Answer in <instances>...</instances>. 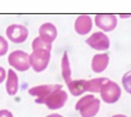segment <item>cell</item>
<instances>
[{"instance_id": "obj_24", "label": "cell", "mask_w": 131, "mask_h": 117, "mask_svg": "<svg viewBox=\"0 0 131 117\" xmlns=\"http://www.w3.org/2000/svg\"><path fill=\"white\" fill-rule=\"evenodd\" d=\"M119 17H121L122 19H127V18H130L131 17V14H119Z\"/></svg>"}, {"instance_id": "obj_16", "label": "cell", "mask_w": 131, "mask_h": 117, "mask_svg": "<svg viewBox=\"0 0 131 117\" xmlns=\"http://www.w3.org/2000/svg\"><path fill=\"white\" fill-rule=\"evenodd\" d=\"M107 81H108V78H105V77H101V78H94V79L86 80L88 92H89V93H91V94L100 93L101 89L103 88V86Z\"/></svg>"}, {"instance_id": "obj_13", "label": "cell", "mask_w": 131, "mask_h": 117, "mask_svg": "<svg viewBox=\"0 0 131 117\" xmlns=\"http://www.w3.org/2000/svg\"><path fill=\"white\" fill-rule=\"evenodd\" d=\"M6 91L10 96L16 95L19 91V77L13 69H9L7 71Z\"/></svg>"}, {"instance_id": "obj_14", "label": "cell", "mask_w": 131, "mask_h": 117, "mask_svg": "<svg viewBox=\"0 0 131 117\" xmlns=\"http://www.w3.org/2000/svg\"><path fill=\"white\" fill-rule=\"evenodd\" d=\"M67 88L71 95L79 98V96L84 95L88 92L86 89V80L80 79V80H72L70 83L67 84Z\"/></svg>"}, {"instance_id": "obj_4", "label": "cell", "mask_w": 131, "mask_h": 117, "mask_svg": "<svg viewBox=\"0 0 131 117\" xmlns=\"http://www.w3.org/2000/svg\"><path fill=\"white\" fill-rule=\"evenodd\" d=\"M51 54L50 51L44 49H35L30 54V61L31 68L35 72L40 73L47 69L49 61H50Z\"/></svg>"}, {"instance_id": "obj_10", "label": "cell", "mask_w": 131, "mask_h": 117, "mask_svg": "<svg viewBox=\"0 0 131 117\" xmlns=\"http://www.w3.org/2000/svg\"><path fill=\"white\" fill-rule=\"evenodd\" d=\"M38 36L42 39H44L45 42H47L49 44H52L57 36H58V30L54 23L51 22H45L38 29Z\"/></svg>"}, {"instance_id": "obj_3", "label": "cell", "mask_w": 131, "mask_h": 117, "mask_svg": "<svg viewBox=\"0 0 131 117\" xmlns=\"http://www.w3.org/2000/svg\"><path fill=\"white\" fill-rule=\"evenodd\" d=\"M121 88L117 82L112 81L108 79V81L106 82L103 88L100 91L101 100L106 104H115L117 103L119 99L121 98Z\"/></svg>"}, {"instance_id": "obj_20", "label": "cell", "mask_w": 131, "mask_h": 117, "mask_svg": "<svg viewBox=\"0 0 131 117\" xmlns=\"http://www.w3.org/2000/svg\"><path fill=\"white\" fill-rule=\"evenodd\" d=\"M6 79H7V71H6L5 68L0 66V83L5 82Z\"/></svg>"}, {"instance_id": "obj_19", "label": "cell", "mask_w": 131, "mask_h": 117, "mask_svg": "<svg viewBox=\"0 0 131 117\" xmlns=\"http://www.w3.org/2000/svg\"><path fill=\"white\" fill-rule=\"evenodd\" d=\"M8 50H9V43H8L6 37L0 35V57L7 55Z\"/></svg>"}, {"instance_id": "obj_17", "label": "cell", "mask_w": 131, "mask_h": 117, "mask_svg": "<svg viewBox=\"0 0 131 117\" xmlns=\"http://www.w3.org/2000/svg\"><path fill=\"white\" fill-rule=\"evenodd\" d=\"M32 49L35 50V49H44V50H47V51H50L51 53V49H52V44H49L47 42H45L44 39H42L37 36L33 39L32 42Z\"/></svg>"}, {"instance_id": "obj_22", "label": "cell", "mask_w": 131, "mask_h": 117, "mask_svg": "<svg viewBox=\"0 0 131 117\" xmlns=\"http://www.w3.org/2000/svg\"><path fill=\"white\" fill-rule=\"evenodd\" d=\"M46 117H63L62 115H60V114H57V113H54V114H49L48 116Z\"/></svg>"}, {"instance_id": "obj_6", "label": "cell", "mask_w": 131, "mask_h": 117, "mask_svg": "<svg viewBox=\"0 0 131 117\" xmlns=\"http://www.w3.org/2000/svg\"><path fill=\"white\" fill-rule=\"evenodd\" d=\"M7 38L14 44H22L28 37V30L23 24L13 23L10 24L6 30Z\"/></svg>"}, {"instance_id": "obj_5", "label": "cell", "mask_w": 131, "mask_h": 117, "mask_svg": "<svg viewBox=\"0 0 131 117\" xmlns=\"http://www.w3.org/2000/svg\"><path fill=\"white\" fill-rule=\"evenodd\" d=\"M67 101H68V93L62 88H60V89L55 90L54 92H51L43 101L42 104L50 111H58L66 105Z\"/></svg>"}, {"instance_id": "obj_15", "label": "cell", "mask_w": 131, "mask_h": 117, "mask_svg": "<svg viewBox=\"0 0 131 117\" xmlns=\"http://www.w3.org/2000/svg\"><path fill=\"white\" fill-rule=\"evenodd\" d=\"M61 76L66 84L70 83L72 81V70H71V66H70V59H69L68 53L64 51L62 57H61Z\"/></svg>"}, {"instance_id": "obj_1", "label": "cell", "mask_w": 131, "mask_h": 117, "mask_svg": "<svg viewBox=\"0 0 131 117\" xmlns=\"http://www.w3.org/2000/svg\"><path fill=\"white\" fill-rule=\"evenodd\" d=\"M75 111L81 117H95L101 110V100L94 94H84L75 103Z\"/></svg>"}, {"instance_id": "obj_2", "label": "cell", "mask_w": 131, "mask_h": 117, "mask_svg": "<svg viewBox=\"0 0 131 117\" xmlns=\"http://www.w3.org/2000/svg\"><path fill=\"white\" fill-rule=\"evenodd\" d=\"M8 63L14 71L25 72L31 68L30 54L21 49L13 50L8 56Z\"/></svg>"}, {"instance_id": "obj_9", "label": "cell", "mask_w": 131, "mask_h": 117, "mask_svg": "<svg viewBox=\"0 0 131 117\" xmlns=\"http://www.w3.org/2000/svg\"><path fill=\"white\" fill-rule=\"evenodd\" d=\"M62 88L61 84H40V86H35L28 90V94L33 98H35L36 104H42V102L47 98V96L54 92L57 89Z\"/></svg>"}, {"instance_id": "obj_23", "label": "cell", "mask_w": 131, "mask_h": 117, "mask_svg": "<svg viewBox=\"0 0 131 117\" xmlns=\"http://www.w3.org/2000/svg\"><path fill=\"white\" fill-rule=\"evenodd\" d=\"M112 117H128V116L124 115V114H115V115H113Z\"/></svg>"}, {"instance_id": "obj_12", "label": "cell", "mask_w": 131, "mask_h": 117, "mask_svg": "<svg viewBox=\"0 0 131 117\" xmlns=\"http://www.w3.org/2000/svg\"><path fill=\"white\" fill-rule=\"evenodd\" d=\"M109 61H110V58L107 53H101V54L94 55L91 61V68L93 72H95V73L104 72L107 69Z\"/></svg>"}, {"instance_id": "obj_11", "label": "cell", "mask_w": 131, "mask_h": 117, "mask_svg": "<svg viewBox=\"0 0 131 117\" xmlns=\"http://www.w3.org/2000/svg\"><path fill=\"white\" fill-rule=\"evenodd\" d=\"M93 21L92 18L88 14L79 15L74 21V31L79 35H88L92 31Z\"/></svg>"}, {"instance_id": "obj_21", "label": "cell", "mask_w": 131, "mask_h": 117, "mask_svg": "<svg viewBox=\"0 0 131 117\" xmlns=\"http://www.w3.org/2000/svg\"><path fill=\"white\" fill-rule=\"evenodd\" d=\"M0 117H13V114L9 110H0Z\"/></svg>"}, {"instance_id": "obj_8", "label": "cell", "mask_w": 131, "mask_h": 117, "mask_svg": "<svg viewBox=\"0 0 131 117\" xmlns=\"http://www.w3.org/2000/svg\"><path fill=\"white\" fill-rule=\"evenodd\" d=\"M96 26L104 33H108L112 32L117 27L118 19L116 14L112 13H100L96 14L94 18Z\"/></svg>"}, {"instance_id": "obj_18", "label": "cell", "mask_w": 131, "mask_h": 117, "mask_svg": "<svg viewBox=\"0 0 131 117\" xmlns=\"http://www.w3.org/2000/svg\"><path fill=\"white\" fill-rule=\"evenodd\" d=\"M121 83H122V88H124V90L128 94L131 95V70L127 71L126 73L122 76Z\"/></svg>"}, {"instance_id": "obj_7", "label": "cell", "mask_w": 131, "mask_h": 117, "mask_svg": "<svg viewBox=\"0 0 131 117\" xmlns=\"http://www.w3.org/2000/svg\"><path fill=\"white\" fill-rule=\"evenodd\" d=\"M88 45L97 51H107L110 47V39L106 33L102 31L94 32L92 35L89 36V38L85 41Z\"/></svg>"}]
</instances>
